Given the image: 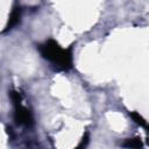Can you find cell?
Instances as JSON below:
<instances>
[{
    "mask_svg": "<svg viewBox=\"0 0 149 149\" xmlns=\"http://www.w3.org/2000/svg\"><path fill=\"white\" fill-rule=\"evenodd\" d=\"M38 50L42 57L58 70L68 71L72 68V48L64 49L56 41L48 40L38 47Z\"/></svg>",
    "mask_w": 149,
    "mask_h": 149,
    "instance_id": "cell-1",
    "label": "cell"
},
{
    "mask_svg": "<svg viewBox=\"0 0 149 149\" xmlns=\"http://www.w3.org/2000/svg\"><path fill=\"white\" fill-rule=\"evenodd\" d=\"M10 99L14 104V119L16 123L23 125L26 127H31L34 119L31 113L21 104V95L16 91H10Z\"/></svg>",
    "mask_w": 149,
    "mask_h": 149,
    "instance_id": "cell-2",
    "label": "cell"
},
{
    "mask_svg": "<svg viewBox=\"0 0 149 149\" xmlns=\"http://www.w3.org/2000/svg\"><path fill=\"white\" fill-rule=\"evenodd\" d=\"M20 19H21V7L20 6H15L13 8L12 13H10V16H9V20H8L6 30L12 29L13 27H15L20 22Z\"/></svg>",
    "mask_w": 149,
    "mask_h": 149,
    "instance_id": "cell-3",
    "label": "cell"
},
{
    "mask_svg": "<svg viewBox=\"0 0 149 149\" xmlns=\"http://www.w3.org/2000/svg\"><path fill=\"white\" fill-rule=\"evenodd\" d=\"M122 147H127V148H140L142 147V141L139 137H134V139H128L122 143Z\"/></svg>",
    "mask_w": 149,
    "mask_h": 149,
    "instance_id": "cell-4",
    "label": "cell"
},
{
    "mask_svg": "<svg viewBox=\"0 0 149 149\" xmlns=\"http://www.w3.org/2000/svg\"><path fill=\"white\" fill-rule=\"evenodd\" d=\"M129 115H130V118H132V119H133L137 125H140L141 127H144V128H146L147 122H146V120H144V119H143L139 113H136V112H132Z\"/></svg>",
    "mask_w": 149,
    "mask_h": 149,
    "instance_id": "cell-5",
    "label": "cell"
},
{
    "mask_svg": "<svg viewBox=\"0 0 149 149\" xmlns=\"http://www.w3.org/2000/svg\"><path fill=\"white\" fill-rule=\"evenodd\" d=\"M146 129H147V130L149 132V125H147V126H146Z\"/></svg>",
    "mask_w": 149,
    "mask_h": 149,
    "instance_id": "cell-6",
    "label": "cell"
}]
</instances>
